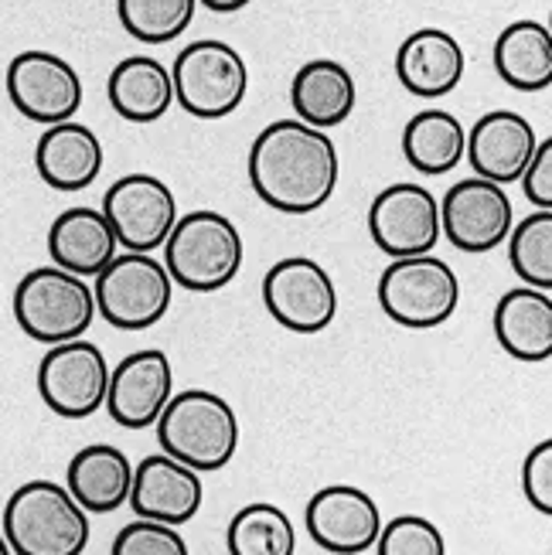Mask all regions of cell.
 I'll return each mask as SVG.
<instances>
[{"label":"cell","instance_id":"1","mask_svg":"<svg viewBox=\"0 0 552 555\" xmlns=\"http://www.w3.org/2000/svg\"><path fill=\"white\" fill-rule=\"evenodd\" d=\"M249 184L262 205L283 215L324 208L342 178V157L328 130L307 127L297 116L273 119L249 147Z\"/></svg>","mask_w":552,"mask_h":555},{"label":"cell","instance_id":"2","mask_svg":"<svg viewBox=\"0 0 552 555\" xmlns=\"http://www.w3.org/2000/svg\"><path fill=\"white\" fill-rule=\"evenodd\" d=\"M164 270L175 286L191 294H215L243 270V232L222 211L195 208L178 215L171 235L164 238Z\"/></svg>","mask_w":552,"mask_h":555},{"label":"cell","instance_id":"3","mask_svg":"<svg viewBox=\"0 0 552 555\" xmlns=\"http://www.w3.org/2000/svg\"><path fill=\"white\" fill-rule=\"evenodd\" d=\"M161 453L175 456L198 474H215L232 464L239 450V416L219 392L184 389L157 416Z\"/></svg>","mask_w":552,"mask_h":555},{"label":"cell","instance_id":"4","mask_svg":"<svg viewBox=\"0 0 552 555\" xmlns=\"http://www.w3.org/2000/svg\"><path fill=\"white\" fill-rule=\"evenodd\" d=\"M14 555H82L89 515L55 480H28L4 504V532Z\"/></svg>","mask_w":552,"mask_h":555},{"label":"cell","instance_id":"5","mask_svg":"<svg viewBox=\"0 0 552 555\" xmlns=\"http://www.w3.org/2000/svg\"><path fill=\"white\" fill-rule=\"evenodd\" d=\"M92 280L95 318L116 331H147L161 324L175 300V280L154 253H116Z\"/></svg>","mask_w":552,"mask_h":555},{"label":"cell","instance_id":"6","mask_svg":"<svg viewBox=\"0 0 552 555\" xmlns=\"http://www.w3.org/2000/svg\"><path fill=\"white\" fill-rule=\"evenodd\" d=\"M14 321L38 345H62L86 337L95 321L92 286L59 267L24 273L14 289Z\"/></svg>","mask_w":552,"mask_h":555},{"label":"cell","instance_id":"7","mask_svg":"<svg viewBox=\"0 0 552 555\" xmlns=\"http://www.w3.org/2000/svg\"><path fill=\"white\" fill-rule=\"evenodd\" d=\"M382 313L410 331H429L447 324L461 307V280L450 262L434 253L393 259L378 276Z\"/></svg>","mask_w":552,"mask_h":555},{"label":"cell","instance_id":"8","mask_svg":"<svg viewBox=\"0 0 552 555\" xmlns=\"http://www.w3.org/2000/svg\"><path fill=\"white\" fill-rule=\"evenodd\" d=\"M175 103L198 119H222L246 100L249 68L229 41L202 38L181 48L171 65Z\"/></svg>","mask_w":552,"mask_h":555},{"label":"cell","instance_id":"9","mask_svg":"<svg viewBox=\"0 0 552 555\" xmlns=\"http://www.w3.org/2000/svg\"><path fill=\"white\" fill-rule=\"evenodd\" d=\"M270 318L294 334H321L338 318V286L318 259L286 256L262 280Z\"/></svg>","mask_w":552,"mask_h":555},{"label":"cell","instance_id":"10","mask_svg":"<svg viewBox=\"0 0 552 555\" xmlns=\"http://www.w3.org/2000/svg\"><path fill=\"white\" fill-rule=\"evenodd\" d=\"M110 365L100 345L76 337L44 351L38 365V396L62 420H86L106 402Z\"/></svg>","mask_w":552,"mask_h":555},{"label":"cell","instance_id":"11","mask_svg":"<svg viewBox=\"0 0 552 555\" xmlns=\"http://www.w3.org/2000/svg\"><path fill=\"white\" fill-rule=\"evenodd\" d=\"M103 215L113 225L119 249L157 253L178 222V198L167 181L154 175H124L103 195Z\"/></svg>","mask_w":552,"mask_h":555},{"label":"cell","instance_id":"12","mask_svg":"<svg viewBox=\"0 0 552 555\" xmlns=\"http://www.w3.org/2000/svg\"><path fill=\"white\" fill-rule=\"evenodd\" d=\"M8 100L31 124L52 127L76 119L82 106V79L72 62L55 52H21L8 65Z\"/></svg>","mask_w":552,"mask_h":555},{"label":"cell","instance_id":"13","mask_svg":"<svg viewBox=\"0 0 552 555\" xmlns=\"http://www.w3.org/2000/svg\"><path fill=\"white\" fill-rule=\"evenodd\" d=\"M512 225L515 205L509 191L477 175L453 181V188L440 202V235H447L450 246L461 253L482 256L505 246Z\"/></svg>","mask_w":552,"mask_h":555},{"label":"cell","instance_id":"14","mask_svg":"<svg viewBox=\"0 0 552 555\" xmlns=\"http://www.w3.org/2000/svg\"><path fill=\"white\" fill-rule=\"evenodd\" d=\"M369 235L389 259L434 253L440 243V202L416 181L382 188L369 208Z\"/></svg>","mask_w":552,"mask_h":555},{"label":"cell","instance_id":"15","mask_svg":"<svg viewBox=\"0 0 552 555\" xmlns=\"http://www.w3.org/2000/svg\"><path fill=\"white\" fill-rule=\"evenodd\" d=\"M307 535L331 555H362L382 532V512L369 491L328 485L304 508Z\"/></svg>","mask_w":552,"mask_h":555},{"label":"cell","instance_id":"16","mask_svg":"<svg viewBox=\"0 0 552 555\" xmlns=\"http://www.w3.org/2000/svg\"><path fill=\"white\" fill-rule=\"evenodd\" d=\"M175 396V369L161 348H143L110 369L106 413L124 429H147Z\"/></svg>","mask_w":552,"mask_h":555},{"label":"cell","instance_id":"17","mask_svg":"<svg viewBox=\"0 0 552 555\" xmlns=\"http://www.w3.org/2000/svg\"><path fill=\"white\" fill-rule=\"evenodd\" d=\"M205 485L202 474L184 467L167 453H151L133 467V485L127 504L137 518L161 521V525H188L202 512Z\"/></svg>","mask_w":552,"mask_h":555},{"label":"cell","instance_id":"18","mask_svg":"<svg viewBox=\"0 0 552 555\" xmlns=\"http://www.w3.org/2000/svg\"><path fill=\"white\" fill-rule=\"evenodd\" d=\"M536 127L522 113L491 109L467 133L464 157L471 160L474 175L509 188L522 178L525 164L536 154Z\"/></svg>","mask_w":552,"mask_h":555},{"label":"cell","instance_id":"19","mask_svg":"<svg viewBox=\"0 0 552 555\" xmlns=\"http://www.w3.org/2000/svg\"><path fill=\"white\" fill-rule=\"evenodd\" d=\"M467 55L461 41L444 28H420L399 44L396 76L406 92L420 100H440L464 79Z\"/></svg>","mask_w":552,"mask_h":555},{"label":"cell","instance_id":"20","mask_svg":"<svg viewBox=\"0 0 552 555\" xmlns=\"http://www.w3.org/2000/svg\"><path fill=\"white\" fill-rule=\"evenodd\" d=\"M35 171L55 191H82L103 171V143L86 124H76V119L52 124L38 137Z\"/></svg>","mask_w":552,"mask_h":555},{"label":"cell","instance_id":"21","mask_svg":"<svg viewBox=\"0 0 552 555\" xmlns=\"http://www.w3.org/2000/svg\"><path fill=\"white\" fill-rule=\"evenodd\" d=\"M495 337L515 361H549L552 358V297L549 289L512 286L495 304Z\"/></svg>","mask_w":552,"mask_h":555},{"label":"cell","instance_id":"22","mask_svg":"<svg viewBox=\"0 0 552 555\" xmlns=\"http://www.w3.org/2000/svg\"><path fill=\"white\" fill-rule=\"evenodd\" d=\"M133 485L130 456L113 443H89L68 461L65 488L86 515H113L124 508Z\"/></svg>","mask_w":552,"mask_h":555},{"label":"cell","instance_id":"23","mask_svg":"<svg viewBox=\"0 0 552 555\" xmlns=\"http://www.w3.org/2000/svg\"><path fill=\"white\" fill-rule=\"evenodd\" d=\"M119 253V243L113 235V225L106 222L103 208H65L48 229V256L52 267L76 273V276H95L106 262Z\"/></svg>","mask_w":552,"mask_h":555},{"label":"cell","instance_id":"24","mask_svg":"<svg viewBox=\"0 0 552 555\" xmlns=\"http://www.w3.org/2000/svg\"><path fill=\"white\" fill-rule=\"evenodd\" d=\"M355 103H358L355 76L334 59L304 62L291 82L294 116L307 127H318V130L342 127L355 113Z\"/></svg>","mask_w":552,"mask_h":555},{"label":"cell","instance_id":"25","mask_svg":"<svg viewBox=\"0 0 552 555\" xmlns=\"http://www.w3.org/2000/svg\"><path fill=\"white\" fill-rule=\"evenodd\" d=\"M106 95L116 116H124L127 124H157L175 106L171 68L151 55H130L110 72Z\"/></svg>","mask_w":552,"mask_h":555},{"label":"cell","instance_id":"26","mask_svg":"<svg viewBox=\"0 0 552 555\" xmlns=\"http://www.w3.org/2000/svg\"><path fill=\"white\" fill-rule=\"evenodd\" d=\"M495 72L518 92L552 86V35L539 21H512L495 41Z\"/></svg>","mask_w":552,"mask_h":555},{"label":"cell","instance_id":"27","mask_svg":"<svg viewBox=\"0 0 552 555\" xmlns=\"http://www.w3.org/2000/svg\"><path fill=\"white\" fill-rule=\"evenodd\" d=\"M467 130L447 109H423L402 127V157L423 178H444L464 160Z\"/></svg>","mask_w":552,"mask_h":555},{"label":"cell","instance_id":"28","mask_svg":"<svg viewBox=\"0 0 552 555\" xmlns=\"http://www.w3.org/2000/svg\"><path fill=\"white\" fill-rule=\"evenodd\" d=\"M229 555H294L297 532L283 508L270 501H256L239 508L226 528Z\"/></svg>","mask_w":552,"mask_h":555},{"label":"cell","instance_id":"29","mask_svg":"<svg viewBox=\"0 0 552 555\" xmlns=\"http://www.w3.org/2000/svg\"><path fill=\"white\" fill-rule=\"evenodd\" d=\"M198 0H116L119 24L143 44H167L188 31Z\"/></svg>","mask_w":552,"mask_h":555},{"label":"cell","instance_id":"30","mask_svg":"<svg viewBox=\"0 0 552 555\" xmlns=\"http://www.w3.org/2000/svg\"><path fill=\"white\" fill-rule=\"evenodd\" d=\"M512 270L525 286L552 289V208H536L509 232Z\"/></svg>","mask_w":552,"mask_h":555},{"label":"cell","instance_id":"31","mask_svg":"<svg viewBox=\"0 0 552 555\" xmlns=\"http://www.w3.org/2000/svg\"><path fill=\"white\" fill-rule=\"evenodd\" d=\"M375 555H447L440 528L423 515H399L382 525Z\"/></svg>","mask_w":552,"mask_h":555},{"label":"cell","instance_id":"32","mask_svg":"<svg viewBox=\"0 0 552 555\" xmlns=\"http://www.w3.org/2000/svg\"><path fill=\"white\" fill-rule=\"evenodd\" d=\"M110 555H191V552L175 525L137 518L116 532Z\"/></svg>","mask_w":552,"mask_h":555},{"label":"cell","instance_id":"33","mask_svg":"<svg viewBox=\"0 0 552 555\" xmlns=\"http://www.w3.org/2000/svg\"><path fill=\"white\" fill-rule=\"evenodd\" d=\"M522 494L539 515H552V440H542L529 450L522 464Z\"/></svg>","mask_w":552,"mask_h":555},{"label":"cell","instance_id":"34","mask_svg":"<svg viewBox=\"0 0 552 555\" xmlns=\"http://www.w3.org/2000/svg\"><path fill=\"white\" fill-rule=\"evenodd\" d=\"M518 184L532 208H552V137L536 143V154L525 164Z\"/></svg>","mask_w":552,"mask_h":555},{"label":"cell","instance_id":"35","mask_svg":"<svg viewBox=\"0 0 552 555\" xmlns=\"http://www.w3.org/2000/svg\"><path fill=\"white\" fill-rule=\"evenodd\" d=\"M198 4H205V8L215 11V14H235V11L249 8L253 0H198Z\"/></svg>","mask_w":552,"mask_h":555},{"label":"cell","instance_id":"36","mask_svg":"<svg viewBox=\"0 0 552 555\" xmlns=\"http://www.w3.org/2000/svg\"><path fill=\"white\" fill-rule=\"evenodd\" d=\"M0 555H14V552H11V545H8V539H4V535H0Z\"/></svg>","mask_w":552,"mask_h":555}]
</instances>
